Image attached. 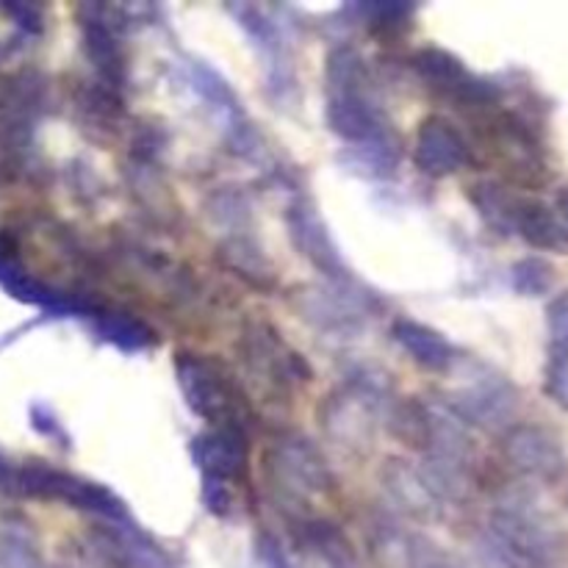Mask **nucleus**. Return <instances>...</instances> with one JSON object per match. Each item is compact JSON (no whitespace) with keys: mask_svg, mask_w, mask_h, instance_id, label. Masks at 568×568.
Returning a JSON list of instances; mask_svg holds the SVG:
<instances>
[{"mask_svg":"<svg viewBox=\"0 0 568 568\" xmlns=\"http://www.w3.org/2000/svg\"><path fill=\"white\" fill-rule=\"evenodd\" d=\"M547 392L552 394L558 403L568 405V349L558 347V344H555V353L552 358H549Z\"/></svg>","mask_w":568,"mask_h":568,"instance_id":"ddd939ff","label":"nucleus"},{"mask_svg":"<svg viewBox=\"0 0 568 568\" xmlns=\"http://www.w3.org/2000/svg\"><path fill=\"white\" fill-rule=\"evenodd\" d=\"M264 558H266V564H270V568H292L286 564V558H283L275 541H264Z\"/></svg>","mask_w":568,"mask_h":568,"instance_id":"2eb2a0df","label":"nucleus"},{"mask_svg":"<svg viewBox=\"0 0 568 568\" xmlns=\"http://www.w3.org/2000/svg\"><path fill=\"white\" fill-rule=\"evenodd\" d=\"M549 331H552L558 347L568 349V294H560L552 305H549Z\"/></svg>","mask_w":568,"mask_h":568,"instance_id":"4468645a","label":"nucleus"},{"mask_svg":"<svg viewBox=\"0 0 568 568\" xmlns=\"http://www.w3.org/2000/svg\"><path fill=\"white\" fill-rule=\"evenodd\" d=\"M194 464L203 469L205 480H239L247 469V442L239 427H216L192 442Z\"/></svg>","mask_w":568,"mask_h":568,"instance_id":"20e7f679","label":"nucleus"},{"mask_svg":"<svg viewBox=\"0 0 568 568\" xmlns=\"http://www.w3.org/2000/svg\"><path fill=\"white\" fill-rule=\"evenodd\" d=\"M514 231L544 250H566L568 244V227L564 220L544 203H516Z\"/></svg>","mask_w":568,"mask_h":568,"instance_id":"6e6552de","label":"nucleus"},{"mask_svg":"<svg viewBox=\"0 0 568 568\" xmlns=\"http://www.w3.org/2000/svg\"><path fill=\"white\" fill-rule=\"evenodd\" d=\"M510 464L538 480H558L566 475V453L558 438L544 427H516L505 442Z\"/></svg>","mask_w":568,"mask_h":568,"instance_id":"7ed1b4c3","label":"nucleus"},{"mask_svg":"<svg viewBox=\"0 0 568 568\" xmlns=\"http://www.w3.org/2000/svg\"><path fill=\"white\" fill-rule=\"evenodd\" d=\"M100 331H103V338H109L111 344H116L120 349H144L153 344L150 338V331L133 316L122 314H109L100 320Z\"/></svg>","mask_w":568,"mask_h":568,"instance_id":"9b49d317","label":"nucleus"},{"mask_svg":"<svg viewBox=\"0 0 568 568\" xmlns=\"http://www.w3.org/2000/svg\"><path fill=\"white\" fill-rule=\"evenodd\" d=\"M178 377H181L189 405L203 419L222 422V427H236L231 419V416L239 414L236 392L211 361L181 358L178 361Z\"/></svg>","mask_w":568,"mask_h":568,"instance_id":"f03ea898","label":"nucleus"},{"mask_svg":"<svg viewBox=\"0 0 568 568\" xmlns=\"http://www.w3.org/2000/svg\"><path fill=\"white\" fill-rule=\"evenodd\" d=\"M555 283V272L547 261L541 258H525L514 266V286L519 288L521 294H538L549 292Z\"/></svg>","mask_w":568,"mask_h":568,"instance_id":"f8f14e48","label":"nucleus"},{"mask_svg":"<svg viewBox=\"0 0 568 568\" xmlns=\"http://www.w3.org/2000/svg\"><path fill=\"white\" fill-rule=\"evenodd\" d=\"M87 53L92 55L94 64L105 72L109 81H120L122 78V53L116 39L111 31L100 22H87Z\"/></svg>","mask_w":568,"mask_h":568,"instance_id":"9d476101","label":"nucleus"},{"mask_svg":"<svg viewBox=\"0 0 568 568\" xmlns=\"http://www.w3.org/2000/svg\"><path fill=\"white\" fill-rule=\"evenodd\" d=\"M288 227H292V236L294 242H297V247L303 250L316 266L333 272V275H342V258H338L336 247H333L322 220L308 209V205H294V209L288 211Z\"/></svg>","mask_w":568,"mask_h":568,"instance_id":"0eeeda50","label":"nucleus"},{"mask_svg":"<svg viewBox=\"0 0 568 568\" xmlns=\"http://www.w3.org/2000/svg\"><path fill=\"white\" fill-rule=\"evenodd\" d=\"M100 541L109 558L122 568H172L166 555L148 536L125 527V521H111L109 530L100 532Z\"/></svg>","mask_w":568,"mask_h":568,"instance_id":"423d86ee","label":"nucleus"},{"mask_svg":"<svg viewBox=\"0 0 568 568\" xmlns=\"http://www.w3.org/2000/svg\"><path fill=\"white\" fill-rule=\"evenodd\" d=\"M466 144L453 125L442 120H430L422 125L419 142H416V161L430 175H449L460 170L466 161Z\"/></svg>","mask_w":568,"mask_h":568,"instance_id":"39448f33","label":"nucleus"},{"mask_svg":"<svg viewBox=\"0 0 568 568\" xmlns=\"http://www.w3.org/2000/svg\"><path fill=\"white\" fill-rule=\"evenodd\" d=\"M558 209H560V220H564V225H568V189L558 194Z\"/></svg>","mask_w":568,"mask_h":568,"instance_id":"dca6fc26","label":"nucleus"},{"mask_svg":"<svg viewBox=\"0 0 568 568\" xmlns=\"http://www.w3.org/2000/svg\"><path fill=\"white\" fill-rule=\"evenodd\" d=\"M497 536L521 564L547 566L564 555L566 536L552 516L527 503H510L499 508Z\"/></svg>","mask_w":568,"mask_h":568,"instance_id":"f257e3e1","label":"nucleus"},{"mask_svg":"<svg viewBox=\"0 0 568 568\" xmlns=\"http://www.w3.org/2000/svg\"><path fill=\"white\" fill-rule=\"evenodd\" d=\"M394 338H397L422 366H427V369H447L455 361L453 344H449L442 333L430 331V327L419 325V322L399 320L397 325H394Z\"/></svg>","mask_w":568,"mask_h":568,"instance_id":"1a4fd4ad","label":"nucleus"}]
</instances>
